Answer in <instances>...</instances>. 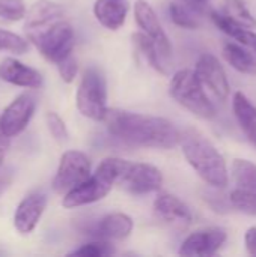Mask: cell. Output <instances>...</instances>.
<instances>
[{
    "label": "cell",
    "mask_w": 256,
    "mask_h": 257,
    "mask_svg": "<svg viewBox=\"0 0 256 257\" xmlns=\"http://www.w3.org/2000/svg\"><path fill=\"white\" fill-rule=\"evenodd\" d=\"M0 80L26 89H41L44 84V77L39 71L14 57H6L0 62Z\"/></svg>",
    "instance_id": "obj_16"
},
{
    "label": "cell",
    "mask_w": 256,
    "mask_h": 257,
    "mask_svg": "<svg viewBox=\"0 0 256 257\" xmlns=\"http://www.w3.org/2000/svg\"><path fill=\"white\" fill-rule=\"evenodd\" d=\"M211 20L223 33H226L232 39L238 41L240 44L246 47H253V48L256 47V33L253 30H250L252 27H247L238 23L237 20L231 18L225 12H219V11L211 12Z\"/></svg>",
    "instance_id": "obj_20"
},
{
    "label": "cell",
    "mask_w": 256,
    "mask_h": 257,
    "mask_svg": "<svg viewBox=\"0 0 256 257\" xmlns=\"http://www.w3.org/2000/svg\"><path fill=\"white\" fill-rule=\"evenodd\" d=\"M36 108V99L30 92L18 95L0 114V128L8 137H15L26 130Z\"/></svg>",
    "instance_id": "obj_12"
},
{
    "label": "cell",
    "mask_w": 256,
    "mask_h": 257,
    "mask_svg": "<svg viewBox=\"0 0 256 257\" xmlns=\"http://www.w3.org/2000/svg\"><path fill=\"white\" fill-rule=\"evenodd\" d=\"M27 8L24 0H0V18L6 21H20L26 18Z\"/></svg>",
    "instance_id": "obj_28"
},
{
    "label": "cell",
    "mask_w": 256,
    "mask_h": 257,
    "mask_svg": "<svg viewBox=\"0 0 256 257\" xmlns=\"http://www.w3.org/2000/svg\"><path fill=\"white\" fill-rule=\"evenodd\" d=\"M180 148L198 176L213 188H225L229 184V170L225 157L201 131L187 128L181 131Z\"/></svg>",
    "instance_id": "obj_2"
},
{
    "label": "cell",
    "mask_w": 256,
    "mask_h": 257,
    "mask_svg": "<svg viewBox=\"0 0 256 257\" xmlns=\"http://www.w3.org/2000/svg\"><path fill=\"white\" fill-rule=\"evenodd\" d=\"M226 239L228 233L222 227L199 229L181 242L178 254L184 257L214 256L226 244Z\"/></svg>",
    "instance_id": "obj_10"
},
{
    "label": "cell",
    "mask_w": 256,
    "mask_h": 257,
    "mask_svg": "<svg viewBox=\"0 0 256 257\" xmlns=\"http://www.w3.org/2000/svg\"><path fill=\"white\" fill-rule=\"evenodd\" d=\"M75 104L81 116L94 122H104L109 111L107 83L104 74L98 68L89 66L83 72L75 95Z\"/></svg>",
    "instance_id": "obj_6"
},
{
    "label": "cell",
    "mask_w": 256,
    "mask_h": 257,
    "mask_svg": "<svg viewBox=\"0 0 256 257\" xmlns=\"http://www.w3.org/2000/svg\"><path fill=\"white\" fill-rule=\"evenodd\" d=\"M134 223L130 215L124 212H113L104 215L91 229H88V235L94 236L95 239L122 241L131 235Z\"/></svg>",
    "instance_id": "obj_15"
},
{
    "label": "cell",
    "mask_w": 256,
    "mask_h": 257,
    "mask_svg": "<svg viewBox=\"0 0 256 257\" xmlns=\"http://www.w3.org/2000/svg\"><path fill=\"white\" fill-rule=\"evenodd\" d=\"M8 184H9V181H8V178H6V175L0 173V194H2L3 190L8 187Z\"/></svg>",
    "instance_id": "obj_33"
},
{
    "label": "cell",
    "mask_w": 256,
    "mask_h": 257,
    "mask_svg": "<svg viewBox=\"0 0 256 257\" xmlns=\"http://www.w3.org/2000/svg\"><path fill=\"white\" fill-rule=\"evenodd\" d=\"M155 214L169 224L187 226L193 221L190 208L177 196L169 193H158L154 200Z\"/></svg>",
    "instance_id": "obj_17"
},
{
    "label": "cell",
    "mask_w": 256,
    "mask_h": 257,
    "mask_svg": "<svg viewBox=\"0 0 256 257\" xmlns=\"http://www.w3.org/2000/svg\"><path fill=\"white\" fill-rule=\"evenodd\" d=\"M0 51L12 54H26L29 51V41L14 32L0 29Z\"/></svg>",
    "instance_id": "obj_25"
},
{
    "label": "cell",
    "mask_w": 256,
    "mask_h": 257,
    "mask_svg": "<svg viewBox=\"0 0 256 257\" xmlns=\"http://www.w3.org/2000/svg\"><path fill=\"white\" fill-rule=\"evenodd\" d=\"M65 17V9L62 5L54 3L51 0H38L32 5V8L26 14L24 29H35L51 21L60 20Z\"/></svg>",
    "instance_id": "obj_21"
},
{
    "label": "cell",
    "mask_w": 256,
    "mask_h": 257,
    "mask_svg": "<svg viewBox=\"0 0 256 257\" xmlns=\"http://www.w3.org/2000/svg\"><path fill=\"white\" fill-rule=\"evenodd\" d=\"M195 72L204 87H207L217 99L223 102L229 98L231 86L228 75L220 60L214 54L204 53L195 65Z\"/></svg>",
    "instance_id": "obj_11"
},
{
    "label": "cell",
    "mask_w": 256,
    "mask_h": 257,
    "mask_svg": "<svg viewBox=\"0 0 256 257\" xmlns=\"http://www.w3.org/2000/svg\"><path fill=\"white\" fill-rule=\"evenodd\" d=\"M223 12L247 27L256 26V18L243 0H225Z\"/></svg>",
    "instance_id": "obj_24"
},
{
    "label": "cell",
    "mask_w": 256,
    "mask_h": 257,
    "mask_svg": "<svg viewBox=\"0 0 256 257\" xmlns=\"http://www.w3.org/2000/svg\"><path fill=\"white\" fill-rule=\"evenodd\" d=\"M9 137L5 136V133L2 131L0 128V167H2V163H3V158H5V154L8 151V146H9Z\"/></svg>",
    "instance_id": "obj_32"
},
{
    "label": "cell",
    "mask_w": 256,
    "mask_h": 257,
    "mask_svg": "<svg viewBox=\"0 0 256 257\" xmlns=\"http://www.w3.org/2000/svg\"><path fill=\"white\" fill-rule=\"evenodd\" d=\"M244 244H246L247 253L252 256H256V226H252L247 229V232L244 235Z\"/></svg>",
    "instance_id": "obj_31"
},
{
    "label": "cell",
    "mask_w": 256,
    "mask_h": 257,
    "mask_svg": "<svg viewBox=\"0 0 256 257\" xmlns=\"http://www.w3.org/2000/svg\"><path fill=\"white\" fill-rule=\"evenodd\" d=\"M24 33L27 41H30L48 62L57 65L62 59L72 54L75 41L74 27L63 18L35 29H24Z\"/></svg>",
    "instance_id": "obj_4"
},
{
    "label": "cell",
    "mask_w": 256,
    "mask_h": 257,
    "mask_svg": "<svg viewBox=\"0 0 256 257\" xmlns=\"http://www.w3.org/2000/svg\"><path fill=\"white\" fill-rule=\"evenodd\" d=\"M113 254H115V247L110 244V241H104V239H95L92 242L83 244L81 247L69 253V256L86 257H104L113 256Z\"/></svg>",
    "instance_id": "obj_26"
},
{
    "label": "cell",
    "mask_w": 256,
    "mask_h": 257,
    "mask_svg": "<svg viewBox=\"0 0 256 257\" xmlns=\"http://www.w3.org/2000/svg\"><path fill=\"white\" fill-rule=\"evenodd\" d=\"M104 123L115 139L131 146L172 149L180 145L181 131L166 117L109 108Z\"/></svg>",
    "instance_id": "obj_1"
},
{
    "label": "cell",
    "mask_w": 256,
    "mask_h": 257,
    "mask_svg": "<svg viewBox=\"0 0 256 257\" xmlns=\"http://www.w3.org/2000/svg\"><path fill=\"white\" fill-rule=\"evenodd\" d=\"M164 178L158 167L149 163H130L127 164L124 173L121 175L118 185L133 194V196H145L149 193L160 191L163 187Z\"/></svg>",
    "instance_id": "obj_9"
},
{
    "label": "cell",
    "mask_w": 256,
    "mask_h": 257,
    "mask_svg": "<svg viewBox=\"0 0 256 257\" xmlns=\"http://www.w3.org/2000/svg\"><path fill=\"white\" fill-rule=\"evenodd\" d=\"M91 175V160L81 151H66L60 157L57 172L53 178L51 188L57 194H66Z\"/></svg>",
    "instance_id": "obj_8"
},
{
    "label": "cell",
    "mask_w": 256,
    "mask_h": 257,
    "mask_svg": "<svg viewBox=\"0 0 256 257\" xmlns=\"http://www.w3.org/2000/svg\"><path fill=\"white\" fill-rule=\"evenodd\" d=\"M234 188L229 193V203L237 211L256 217V164L244 158H235L231 166Z\"/></svg>",
    "instance_id": "obj_7"
},
{
    "label": "cell",
    "mask_w": 256,
    "mask_h": 257,
    "mask_svg": "<svg viewBox=\"0 0 256 257\" xmlns=\"http://www.w3.org/2000/svg\"><path fill=\"white\" fill-rule=\"evenodd\" d=\"M255 51H256V47H255Z\"/></svg>",
    "instance_id": "obj_35"
},
{
    "label": "cell",
    "mask_w": 256,
    "mask_h": 257,
    "mask_svg": "<svg viewBox=\"0 0 256 257\" xmlns=\"http://www.w3.org/2000/svg\"><path fill=\"white\" fill-rule=\"evenodd\" d=\"M47 208V196L42 193H32L26 196L17 206L14 214V227L21 235L32 233L44 211Z\"/></svg>",
    "instance_id": "obj_14"
},
{
    "label": "cell",
    "mask_w": 256,
    "mask_h": 257,
    "mask_svg": "<svg viewBox=\"0 0 256 257\" xmlns=\"http://www.w3.org/2000/svg\"><path fill=\"white\" fill-rule=\"evenodd\" d=\"M57 69H59L60 78L69 84L75 80V77L78 74V62L74 57V54H69L57 63Z\"/></svg>",
    "instance_id": "obj_30"
},
{
    "label": "cell",
    "mask_w": 256,
    "mask_h": 257,
    "mask_svg": "<svg viewBox=\"0 0 256 257\" xmlns=\"http://www.w3.org/2000/svg\"><path fill=\"white\" fill-rule=\"evenodd\" d=\"M128 0H95L94 17L109 30H118L125 24L128 14Z\"/></svg>",
    "instance_id": "obj_18"
},
{
    "label": "cell",
    "mask_w": 256,
    "mask_h": 257,
    "mask_svg": "<svg viewBox=\"0 0 256 257\" xmlns=\"http://www.w3.org/2000/svg\"><path fill=\"white\" fill-rule=\"evenodd\" d=\"M222 53L225 60L235 71L246 75H256V56L246 48V45L229 41L223 45Z\"/></svg>",
    "instance_id": "obj_22"
},
{
    "label": "cell",
    "mask_w": 256,
    "mask_h": 257,
    "mask_svg": "<svg viewBox=\"0 0 256 257\" xmlns=\"http://www.w3.org/2000/svg\"><path fill=\"white\" fill-rule=\"evenodd\" d=\"M45 123H47V128H48V131H50V134L53 136L54 140H57L60 143H63V142L68 140V137H69L68 128H66L63 119L57 113L47 111V114H45Z\"/></svg>",
    "instance_id": "obj_29"
},
{
    "label": "cell",
    "mask_w": 256,
    "mask_h": 257,
    "mask_svg": "<svg viewBox=\"0 0 256 257\" xmlns=\"http://www.w3.org/2000/svg\"><path fill=\"white\" fill-rule=\"evenodd\" d=\"M170 96L192 114L201 119L216 117V108L208 99L204 84L198 78L196 72L192 69H180L172 75L169 84Z\"/></svg>",
    "instance_id": "obj_5"
},
{
    "label": "cell",
    "mask_w": 256,
    "mask_h": 257,
    "mask_svg": "<svg viewBox=\"0 0 256 257\" xmlns=\"http://www.w3.org/2000/svg\"><path fill=\"white\" fill-rule=\"evenodd\" d=\"M134 18L137 26L142 32H145L158 47L161 56L167 59L172 54V44L170 39L163 29L154 8L146 0H136L134 2Z\"/></svg>",
    "instance_id": "obj_13"
},
{
    "label": "cell",
    "mask_w": 256,
    "mask_h": 257,
    "mask_svg": "<svg viewBox=\"0 0 256 257\" xmlns=\"http://www.w3.org/2000/svg\"><path fill=\"white\" fill-rule=\"evenodd\" d=\"M195 2H199V3H202V2H207V0H195Z\"/></svg>",
    "instance_id": "obj_34"
},
{
    "label": "cell",
    "mask_w": 256,
    "mask_h": 257,
    "mask_svg": "<svg viewBox=\"0 0 256 257\" xmlns=\"http://www.w3.org/2000/svg\"><path fill=\"white\" fill-rule=\"evenodd\" d=\"M169 15L172 18V21L183 27V29H189V30H195L198 29L199 23L196 20V17L190 12V9H187L184 5L181 3H170L169 6Z\"/></svg>",
    "instance_id": "obj_27"
},
{
    "label": "cell",
    "mask_w": 256,
    "mask_h": 257,
    "mask_svg": "<svg viewBox=\"0 0 256 257\" xmlns=\"http://www.w3.org/2000/svg\"><path fill=\"white\" fill-rule=\"evenodd\" d=\"M133 42L136 44L137 50L146 57V60L149 62V65L158 71L160 74H167L166 65H164V57L161 56L157 44L145 33V32H136L133 33Z\"/></svg>",
    "instance_id": "obj_23"
},
{
    "label": "cell",
    "mask_w": 256,
    "mask_h": 257,
    "mask_svg": "<svg viewBox=\"0 0 256 257\" xmlns=\"http://www.w3.org/2000/svg\"><path fill=\"white\" fill-rule=\"evenodd\" d=\"M127 164V160L118 157L104 158L84 182L63 196V208L74 209L103 200L112 191V188L118 185V181L124 173Z\"/></svg>",
    "instance_id": "obj_3"
},
{
    "label": "cell",
    "mask_w": 256,
    "mask_h": 257,
    "mask_svg": "<svg viewBox=\"0 0 256 257\" xmlns=\"http://www.w3.org/2000/svg\"><path fill=\"white\" fill-rule=\"evenodd\" d=\"M232 110L241 131L256 149V107L253 102L243 92H235L232 96Z\"/></svg>",
    "instance_id": "obj_19"
}]
</instances>
